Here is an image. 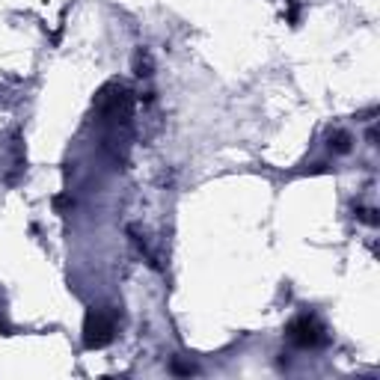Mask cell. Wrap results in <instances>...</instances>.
<instances>
[{"label": "cell", "mask_w": 380, "mask_h": 380, "mask_svg": "<svg viewBox=\"0 0 380 380\" xmlns=\"http://www.w3.org/2000/svg\"><path fill=\"white\" fill-rule=\"evenodd\" d=\"M288 338L294 341L297 348H318V345L327 341L324 327L315 318H309V315H300V318H294L288 324Z\"/></svg>", "instance_id": "6da1fadb"}, {"label": "cell", "mask_w": 380, "mask_h": 380, "mask_svg": "<svg viewBox=\"0 0 380 380\" xmlns=\"http://www.w3.org/2000/svg\"><path fill=\"white\" fill-rule=\"evenodd\" d=\"M116 333V321L107 312H89L86 315V327H84V341L86 348H104Z\"/></svg>", "instance_id": "7a4b0ae2"}, {"label": "cell", "mask_w": 380, "mask_h": 380, "mask_svg": "<svg viewBox=\"0 0 380 380\" xmlns=\"http://www.w3.org/2000/svg\"><path fill=\"white\" fill-rule=\"evenodd\" d=\"M330 148H333V151H348V148H351V134H348V131L330 134Z\"/></svg>", "instance_id": "3957f363"}, {"label": "cell", "mask_w": 380, "mask_h": 380, "mask_svg": "<svg viewBox=\"0 0 380 380\" xmlns=\"http://www.w3.org/2000/svg\"><path fill=\"white\" fill-rule=\"evenodd\" d=\"M137 74H140V78H148V74H151V63H148V57H137Z\"/></svg>", "instance_id": "277c9868"}]
</instances>
